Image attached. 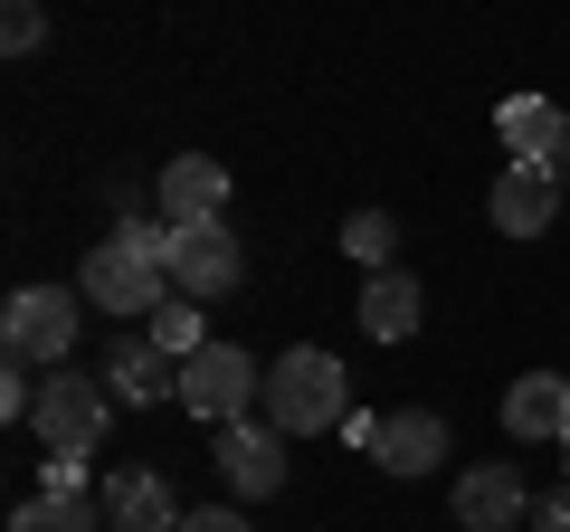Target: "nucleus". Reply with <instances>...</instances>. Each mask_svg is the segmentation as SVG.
<instances>
[{
  "instance_id": "1",
  "label": "nucleus",
  "mask_w": 570,
  "mask_h": 532,
  "mask_svg": "<svg viewBox=\"0 0 570 532\" xmlns=\"http://www.w3.org/2000/svg\"><path fill=\"white\" fill-rule=\"evenodd\" d=\"M257 418H276L285 437H314V428H343L352 400H343V362L324 343H295L285 362H266V400Z\"/></svg>"
},
{
  "instance_id": "2",
  "label": "nucleus",
  "mask_w": 570,
  "mask_h": 532,
  "mask_svg": "<svg viewBox=\"0 0 570 532\" xmlns=\"http://www.w3.org/2000/svg\"><path fill=\"white\" fill-rule=\"evenodd\" d=\"M257 400H266V371H257V352H238V343H200V352L181 362V410L200 418V428L257 418Z\"/></svg>"
},
{
  "instance_id": "3",
  "label": "nucleus",
  "mask_w": 570,
  "mask_h": 532,
  "mask_svg": "<svg viewBox=\"0 0 570 532\" xmlns=\"http://www.w3.org/2000/svg\"><path fill=\"white\" fill-rule=\"evenodd\" d=\"M77 305H86V295L10 286V305H0V343H10V362H29V371H67V352H77Z\"/></svg>"
},
{
  "instance_id": "4",
  "label": "nucleus",
  "mask_w": 570,
  "mask_h": 532,
  "mask_svg": "<svg viewBox=\"0 0 570 532\" xmlns=\"http://www.w3.org/2000/svg\"><path fill=\"white\" fill-rule=\"evenodd\" d=\"M77 295L105 305V314H124V324H153V314L171 305V266H153V257H134L124 238H105L96 257L77 266Z\"/></svg>"
},
{
  "instance_id": "5",
  "label": "nucleus",
  "mask_w": 570,
  "mask_h": 532,
  "mask_svg": "<svg viewBox=\"0 0 570 532\" xmlns=\"http://www.w3.org/2000/svg\"><path fill=\"white\" fill-rule=\"evenodd\" d=\"M105 418H115V390H105V371H96V381H77V371H48V381H39V418H29V428L48 437V456H96Z\"/></svg>"
},
{
  "instance_id": "6",
  "label": "nucleus",
  "mask_w": 570,
  "mask_h": 532,
  "mask_svg": "<svg viewBox=\"0 0 570 532\" xmlns=\"http://www.w3.org/2000/svg\"><path fill=\"white\" fill-rule=\"evenodd\" d=\"M247 276V247L228 219H190L181 238H171V295H190V305H209V295H228Z\"/></svg>"
},
{
  "instance_id": "7",
  "label": "nucleus",
  "mask_w": 570,
  "mask_h": 532,
  "mask_svg": "<svg viewBox=\"0 0 570 532\" xmlns=\"http://www.w3.org/2000/svg\"><path fill=\"white\" fill-rule=\"evenodd\" d=\"M448 504H456V532H513V523H532V485H523V466H513V456L466 466Z\"/></svg>"
},
{
  "instance_id": "8",
  "label": "nucleus",
  "mask_w": 570,
  "mask_h": 532,
  "mask_svg": "<svg viewBox=\"0 0 570 532\" xmlns=\"http://www.w3.org/2000/svg\"><path fill=\"white\" fill-rule=\"evenodd\" d=\"M219 437V475H228V494H285V428L276 418H228V428H209Z\"/></svg>"
},
{
  "instance_id": "9",
  "label": "nucleus",
  "mask_w": 570,
  "mask_h": 532,
  "mask_svg": "<svg viewBox=\"0 0 570 532\" xmlns=\"http://www.w3.org/2000/svg\"><path fill=\"white\" fill-rule=\"evenodd\" d=\"M561 200H570L561 162H504V181H494V228H504V238H542Z\"/></svg>"
},
{
  "instance_id": "10",
  "label": "nucleus",
  "mask_w": 570,
  "mask_h": 532,
  "mask_svg": "<svg viewBox=\"0 0 570 532\" xmlns=\"http://www.w3.org/2000/svg\"><path fill=\"white\" fill-rule=\"evenodd\" d=\"M153 200H163L171 228H190V219H228V171L209 162V152H171L163 181H153Z\"/></svg>"
},
{
  "instance_id": "11",
  "label": "nucleus",
  "mask_w": 570,
  "mask_h": 532,
  "mask_svg": "<svg viewBox=\"0 0 570 532\" xmlns=\"http://www.w3.org/2000/svg\"><path fill=\"white\" fill-rule=\"evenodd\" d=\"M105 390H115V400H181V362H171L153 333H124V343L105 352Z\"/></svg>"
},
{
  "instance_id": "12",
  "label": "nucleus",
  "mask_w": 570,
  "mask_h": 532,
  "mask_svg": "<svg viewBox=\"0 0 570 532\" xmlns=\"http://www.w3.org/2000/svg\"><path fill=\"white\" fill-rule=\"evenodd\" d=\"M494 134H504V152H513V162H561L570 115H561L551 96H504V105H494Z\"/></svg>"
},
{
  "instance_id": "13",
  "label": "nucleus",
  "mask_w": 570,
  "mask_h": 532,
  "mask_svg": "<svg viewBox=\"0 0 570 532\" xmlns=\"http://www.w3.org/2000/svg\"><path fill=\"white\" fill-rule=\"evenodd\" d=\"M105 523H115V532H181L190 513L171 504V485H163V475L124 466V475H105Z\"/></svg>"
},
{
  "instance_id": "14",
  "label": "nucleus",
  "mask_w": 570,
  "mask_h": 532,
  "mask_svg": "<svg viewBox=\"0 0 570 532\" xmlns=\"http://www.w3.org/2000/svg\"><path fill=\"white\" fill-rule=\"evenodd\" d=\"M419 314H428V295H419V276H409V266L362 276V333H371V343H409V333H419Z\"/></svg>"
},
{
  "instance_id": "15",
  "label": "nucleus",
  "mask_w": 570,
  "mask_h": 532,
  "mask_svg": "<svg viewBox=\"0 0 570 532\" xmlns=\"http://www.w3.org/2000/svg\"><path fill=\"white\" fill-rule=\"evenodd\" d=\"M504 428L561 447V437H570V381H561V371H523V381L504 390Z\"/></svg>"
},
{
  "instance_id": "16",
  "label": "nucleus",
  "mask_w": 570,
  "mask_h": 532,
  "mask_svg": "<svg viewBox=\"0 0 570 532\" xmlns=\"http://www.w3.org/2000/svg\"><path fill=\"white\" fill-rule=\"evenodd\" d=\"M371 456H381L390 475H428L438 456H448V418H438V410H390V418H381V447H371Z\"/></svg>"
},
{
  "instance_id": "17",
  "label": "nucleus",
  "mask_w": 570,
  "mask_h": 532,
  "mask_svg": "<svg viewBox=\"0 0 570 532\" xmlns=\"http://www.w3.org/2000/svg\"><path fill=\"white\" fill-rule=\"evenodd\" d=\"M10 532H115V523H105V494H29Z\"/></svg>"
},
{
  "instance_id": "18",
  "label": "nucleus",
  "mask_w": 570,
  "mask_h": 532,
  "mask_svg": "<svg viewBox=\"0 0 570 532\" xmlns=\"http://www.w3.org/2000/svg\"><path fill=\"white\" fill-rule=\"evenodd\" d=\"M343 257L371 266V276L400 266V219H390V209H352V219H343Z\"/></svg>"
},
{
  "instance_id": "19",
  "label": "nucleus",
  "mask_w": 570,
  "mask_h": 532,
  "mask_svg": "<svg viewBox=\"0 0 570 532\" xmlns=\"http://www.w3.org/2000/svg\"><path fill=\"white\" fill-rule=\"evenodd\" d=\"M142 333H153V343H163L171 362H190V352L209 343V333H200V305H190V295H171V305L153 314V324H142Z\"/></svg>"
},
{
  "instance_id": "20",
  "label": "nucleus",
  "mask_w": 570,
  "mask_h": 532,
  "mask_svg": "<svg viewBox=\"0 0 570 532\" xmlns=\"http://www.w3.org/2000/svg\"><path fill=\"white\" fill-rule=\"evenodd\" d=\"M39 39H48V10H39V0H0V48H10V58H29Z\"/></svg>"
},
{
  "instance_id": "21",
  "label": "nucleus",
  "mask_w": 570,
  "mask_h": 532,
  "mask_svg": "<svg viewBox=\"0 0 570 532\" xmlns=\"http://www.w3.org/2000/svg\"><path fill=\"white\" fill-rule=\"evenodd\" d=\"M39 494H86V456H48V485Z\"/></svg>"
},
{
  "instance_id": "22",
  "label": "nucleus",
  "mask_w": 570,
  "mask_h": 532,
  "mask_svg": "<svg viewBox=\"0 0 570 532\" xmlns=\"http://www.w3.org/2000/svg\"><path fill=\"white\" fill-rule=\"evenodd\" d=\"M532 532H570V485L561 494H532Z\"/></svg>"
},
{
  "instance_id": "23",
  "label": "nucleus",
  "mask_w": 570,
  "mask_h": 532,
  "mask_svg": "<svg viewBox=\"0 0 570 532\" xmlns=\"http://www.w3.org/2000/svg\"><path fill=\"white\" fill-rule=\"evenodd\" d=\"M343 437H352V447L371 456V447H381V410H352V418H343Z\"/></svg>"
},
{
  "instance_id": "24",
  "label": "nucleus",
  "mask_w": 570,
  "mask_h": 532,
  "mask_svg": "<svg viewBox=\"0 0 570 532\" xmlns=\"http://www.w3.org/2000/svg\"><path fill=\"white\" fill-rule=\"evenodd\" d=\"M181 532H257V523H247V513H190Z\"/></svg>"
},
{
  "instance_id": "25",
  "label": "nucleus",
  "mask_w": 570,
  "mask_h": 532,
  "mask_svg": "<svg viewBox=\"0 0 570 532\" xmlns=\"http://www.w3.org/2000/svg\"><path fill=\"white\" fill-rule=\"evenodd\" d=\"M561 190H570V144H561Z\"/></svg>"
},
{
  "instance_id": "26",
  "label": "nucleus",
  "mask_w": 570,
  "mask_h": 532,
  "mask_svg": "<svg viewBox=\"0 0 570 532\" xmlns=\"http://www.w3.org/2000/svg\"><path fill=\"white\" fill-rule=\"evenodd\" d=\"M561 466H570V437H561Z\"/></svg>"
}]
</instances>
